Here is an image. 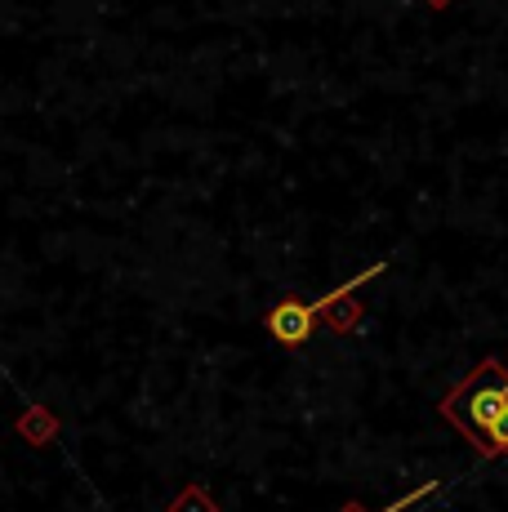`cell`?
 <instances>
[{
	"instance_id": "6da1fadb",
	"label": "cell",
	"mask_w": 508,
	"mask_h": 512,
	"mask_svg": "<svg viewBox=\"0 0 508 512\" xmlns=\"http://www.w3.org/2000/svg\"><path fill=\"white\" fill-rule=\"evenodd\" d=\"M504 410H508V370L495 357H486L464 383H455L442 397L446 423H455V428L473 441L477 455H486L491 428L504 419Z\"/></svg>"
},
{
	"instance_id": "7a4b0ae2",
	"label": "cell",
	"mask_w": 508,
	"mask_h": 512,
	"mask_svg": "<svg viewBox=\"0 0 508 512\" xmlns=\"http://www.w3.org/2000/svg\"><path fill=\"white\" fill-rule=\"evenodd\" d=\"M263 330L281 343V348H304L317 330V312H312V299H299V294H286L268 308L263 317Z\"/></svg>"
},
{
	"instance_id": "3957f363",
	"label": "cell",
	"mask_w": 508,
	"mask_h": 512,
	"mask_svg": "<svg viewBox=\"0 0 508 512\" xmlns=\"http://www.w3.org/2000/svg\"><path fill=\"white\" fill-rule=\"evenodd\" d=\"M433 490H442V481H424V486L406 490L402 499H393V504H388V508H379V512H410V508L419 504V499H428V495H433ZM339 512H366V508H361V504H344Z\"/></svg>"
},
{
	"instance_id": "277c9868",
	"label": "cell",
	"mask_w": 508,
	"mask_h": 512,
	"mask_svg": "<svg viewBox=\"0 0 508 512\" xmlns=\"http://www.w3.org/2000/svg\"><path fill=\"white\" fill-rule=\"evenodd\" d=\"M174 512H214V504H210V495H205L201 486H188V495L174 499Z\"/></svg>"
},
{
	"instance_id": "5b68a950",
	"label": "cell",
	"mask_w": 508,
	"mask_h": 512,
	"mask_svg": "<svg viewBox=\"0 0 508 512\" xmlns=\"http://www.w3.org/2000/svg\"><path fill=\"white\" fill-rule=\"evenodd\" d=\"M495 455H508V410H504V419L491 428V441H486V455L482 459H495Z\"/></svg>"
}]
</instances>
